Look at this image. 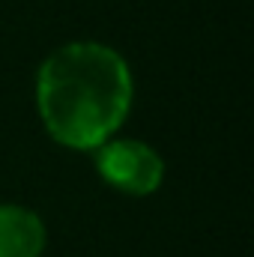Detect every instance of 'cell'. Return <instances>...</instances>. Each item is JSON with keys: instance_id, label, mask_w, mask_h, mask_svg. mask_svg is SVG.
<instances>
[{"instance_id": "cell-1", "label": "cell", "mask_w": 254, "mask_h": 257, "mask_svg": "<svg viewBox=\"0 0 254 257\" xmlns=\"http://www.w3.org/2000/svg\"><path fill=\"white\" fill-rule=\"evenodd\" d=\"M135 84L129 63L102 42H69L36 75V108L48 135L69 150H96L126 123Z\"/></svg>"}, {"instance_id": "cell-2", "label": "cell", "mask_w": 254, "mask_h": 257, "mask_svg": "<svg viewBox=\"0 0 254 257\" xmlns=\"http://www.w3.org/2000/svg\"><path fill=\"white\" fill-rule=\"evenodd\" d=\"M96 171L99 177L123 194H153L165 180L162 156L135 138H111L96 147Z\"/></svg>"}, {"instance_id": "cell-3", "label": "cell", "mask_w": 254, "mask_h": 257, "mask_svg": "<svg viewBox=\"0 0 254 257\" xmlns=\"http://www.w3.org/2000/svg\"><path fill=\"white\" fill-rule=\"evenodd\" d=\"M45 242V224L33 209L0 203V257H42Z\"/></svg>"}]
</instances>
